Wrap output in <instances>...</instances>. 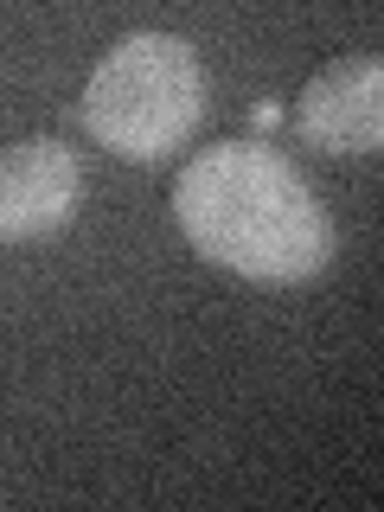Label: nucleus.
<instances>
[{"instance_id": "nucleus-1", "label": "nucleus", "mask_w": 384, "mask_h": 512, "mask_svg": "<svg viewBox=\"0 0 384 512\" xmlns=\"http://www.w3.org/2000/svg\"><path fill=\"white\" fill-rule=\"evenodd\" d=\"M186 244L250 282H308L333 256V224L295 160L269 141H212L173 180Z\"/></svg>"}, {"instance_id": "nucleus-2", "label": "nucleus", "mask_w": 384, "mask_h": 512, "mask_svg": "<svg viewBox=\"0 0 384 512\" xmlns=\"http://www.w3.org/2000/svg\"><path fill=\"white\" fill-rule=\"evenodd\" d=\"M205 116V64L180 32H128L90 71L77 122L122 160L186 148Z\"/></svg>"}, {"instance_id": "nucleus-3", "label": "nucleus", "mask_w": 384, "mask_h": 512, "mask_svg": "<svg viewBox=\"0 0 384 512\" xmlns=\"http://www.w3.org/2000/svg\"><path fill=\"white\" fill-rule=\"evenodd\" d=\"M77 192H84V173L64 141H13L0 154V244H39V237L64 231L77 212Z\"/></svg>"}, {"instance_id": "nucleus-4", "label": "nucleus", "mask_w": 384, "mask_h": 512, "mask_svg": "<svg viewBox=\"0 0 384 512\" xmlns=\"http://www.w3.org/2000/svg\"><path fill=\"white\" fill-rule=\"evenodd\" d=\"M295 128L320 154H372L384 141V64L340 58L314 71L295 103Z\"/></svg>"}, {"instance_id": "nucleus-5", "label": "nucleus", "mask_w": 384, "mask_h": 512, "mask_svg": "<svg viewBox=\"0 0 384 512\" xmlns=\"http://www.w3.org/2000/svg\"><path fill=\"white\" fill-rule=\"evenodd\" d=\"M276 122H282V109H276V103H263V109H256V135H269Z\"/></svg>"}]
</instances>
